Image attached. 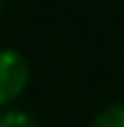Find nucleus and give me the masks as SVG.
I'll list each match as a JSON object with an SVG mask.
<instances>
[{
	"label": "nucleus",
	"mask_w": 124,
	"mask_h": 127,
	"mask_svg": "<svg viewBox=\"0 0 124 127\" xmlns=\"http://www.w3.org/2000/svg\"><path fill=\"white\" fill-rule=\"evenodd\" d=\"M29 62L16 49H0V106H8L29 86Z\"/></svg>",
	"instance_id": "f257e3e1"
},
{
	"label": "nucleus",
	"mask_w": 124,
	"mask_h": 127,
	"mask_svg": "<svg viewBox=\"0 0 124 127\" xmlns=\"http://www.w3.org/2000/svg\"><path fill=\"white\" fill-rule=\"evenodd\" d=\"M0 127H39V122L26 109H5L0 114Z\"/></svg>",
	"instance_id": "f03ea898"
},
{
	"label": "nucleus",
	"mask_w": 124,
	"mask_h": 127,
	"mask_svg": "<svg viewBox=\"0 0 124 127\" xmlns=\"http://www.w3.org/2000/svg\"><path fill=\"white\" fill-rule=\"evenodd\" d=\"M93 127H124V104H111L93 119Z\"/></svg>",
	"instance_id": "7ed1b4c3"
}]
</instances>
